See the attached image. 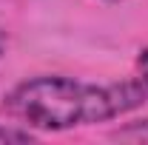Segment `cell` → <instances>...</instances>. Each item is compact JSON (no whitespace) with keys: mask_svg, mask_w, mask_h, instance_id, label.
Instances as JSON below:
<instances>
[{"mask_svg":"<svg viewBox=\"0 0 148 145\" xmlns=\"http://www.w3.org/2000/svg\"><path fill=\"white\" fill-rule=\"evenodd\" d=\"M111 137L120 142H148V120H134L128 125L117 128Z\"/></svg>","mask_w":148,"mask_h":145,"instance_id":"obj_2","label":"cell"},{"mask_svg":"<svg viewBox=\"0 0 148 145\" xmlns=\"http://www.w3.org/2000/svg\"><path fill=\"white\" fill-rule=\"evenodd\" d=\"M6 51H9V34H6V31L0 29V57L6 54Z\"/></svg>","mask_w":148,"mask_h":145,"instance_id":"obj_5","label":"cell"},{"mask_svg":"<svg viewBox=\"0 0 148 145\" xmlns=\"http://www.w3.org/2000/svg\"><path fill=\"white\" fill-rule=\"evenodd\" d=\"M37 134L32 128H20V125H0V145L6 142H34Z\"/></svg>","mask_w":148,"mask_h":145,"instance_id":"obj_3","label":"cell"},{"mask_svg":"<svg viewBox=\"0 0 148 145\" xmlns=\"http://www.w3.org/2000/svg\"><path fill=\"white\" fill-rule=\"evenodd\" d=\"M137 80L143 83V88L148 91V49H143L137 54Z\"/></svg>","mask_w":148,"mask_h":145,"instance_id":"obj_4","label":"cell"},{"mask_svg":"<svg viewBox=\"0 0 148 145\" xmlns=\"http://www.w3.org/2000/svg\"><path fill=\"white\" fill-rule=\"evenodd\" d=\"M145 97L148 91L137 77L120 83H83L74 77L43 74L9 88L0 108L17 120V125L37 131H69L123 117L140 108Z\"/></svg>","mask_w":148,"mask_h":145,"instance_id":"obj_1","label":"cell"}]
</instances>
